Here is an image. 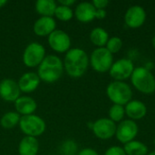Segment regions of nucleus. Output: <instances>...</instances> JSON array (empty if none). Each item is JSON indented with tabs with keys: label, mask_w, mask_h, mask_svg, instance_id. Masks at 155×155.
Wrapping results in <instances>:
<instances>
[{
	"label": "nucleus",
	"mask_w": 155,
	"mask_h": 155,
	"mask_svg": "<svg viewBox=\"0 0 155 155\" xmlns=\"http://www.w3.org/2000/svg\"><path fill=\"white\" fill-rule=\"evenodd\" d=\"M125 114L130 120L136 121L143 119L147 114L146 105L140 100H132L124 107Z\"/></svg>",
	"instance_id": "f3484780"
},
{
	"label": "nucleus",
	"mask_w": 155,
	"mask_h": 155,
	"mask_svg": "<svg viewBox=\"0 0 155 155\" xmlns=\"http://www.w3.org/2000/svg\"><path fill=\"white\" fill-rule=\"evenodd\" d=\"M64 71V63L60 57L55 54H48L37 68V74L41 81L53 84L57 82Z\"/></svg>",
	"instance_id": "f03ea898"
},
{
	"label": "nucleus",
	"mask_w": 155,
	"mask_h": 155,
	"mask_svg": "<svg viewBox=\"0 0 155 155\" xmlns=\"http://www.w3.org/2000/svg\"><path fill=\"white\" fill-rule=\"evenodd\" d=\"M15 108L16 110V113H18L22 116L34 114V113L37 109V103L34 98L23 95L15 102Z\"/></svg>",
	"instance_id": "a211bd4d"
},
{
	"label": "nucleus",
	"mask_w": 155,
	"mask_h": 155,
	"mask_svg": "<svg viewBox=\"0 0 155 155\" xmlns=\"http://www.w3.org/2000/svg\"><path fill=\"white\" fill-rule=\"evenodd\" d=\"M6 4H7V1L6 0H0V8L4 7Z\"/></svg>",
	"instance_id": "473e14b6"
},
{
	"label": "nucleus",
	"mask_w": 155,
	"mask_h": 155,
	"mask_svg": "<svg viewBox=\"0 0 155 155\" xmlns=\"http://www.w3.org/2000/svg\"><path fill=\"white\" fill-rule=\"evenodd\" d=\"M56 29V22L50 16H40L33 25L34 33L40 37L48 36Z\"/></svg>",
	"instance_id": "4468645a"
},
{
	"label": "nucleus",
	"mask_w": 155,
	"mask_h": 155,
	"mask_svg": "<svg viewBox=\"0 0 155 155\" xmlns=\"http://www.w3.org/2000/svg\"><path fill=\"white\" fill-rule=\"evenodd\" d=\"M64 68L66 74L73 78L82 77L87 71L90 61L87 53L79 47L70 48L64 58Z\"/></svg>",
	"instance_id": "f257e3e1"
},
{
	"label": "nucleus",
	"mask_w": 155,
	"mask_h": 155,
	"mask_svg": "<svg viewBox=\"0 0 155 155\" xmlns=\"http://www.w3.org/2000/svg\"><path fill=\"white\" fill-rule=\"evenodd\" d=\"M19 128L25 136L38 137L42 135L46 129V124L43 118L36 114L21 116Z\"/></svg>",
	"instance_id": "39448f33"
},
{
	"label": "nucleus",
	"mask_w": 155,
	"mask_h": 155,
	"mask_svg": "<svg viewBox=\"0 0 155 155\" xmlns=\"http://www.w3.org/2000/svg\"><path fill=\"white\" fill-rule=\"evenodd\" d=\"M74 3H75V0H59L58 1V5H62L68 6V7H71Z\"/></svg>",
	"instance_id": "2f4dec72"
},
{
	"label": "nucleus",
	"mask_w": 155,
	"mask_h": 155,
	"mask_svg": "<svg viewBox=\"0 0 155 155\" xmlns=\"http://www.w3.org/2000/svg\"><path fill=\"white\" fill-rule=\"evenodd\" d=\"M105 16H106V10H105V9H96L95 18L104 19Z\"/></svg>",
	"instance_id": "7c9ffc66"
},
{
	"label": "nucleus",
	"mask_w": 155,
	"mask_h": 155,
	"mask_svg": "<svg viewBox=\"0 0 155 155\" xmlns=\"http://www.w3.org/2000/svg\"><path fill=\"white\" fill-rule=\"evenodd\" d=\"M147 155H155V151H153V152H151V153H148V154Z\"/></svg>",
	"instance_id": "72a5a7b5"
},
{
	"label": "nucleus",
	"mask_w": 155,
	"mask_h": 155,
	"mask_svg": "<svg viewBox=\"0 0 155 155\" xmlns=\"http://www.w3.org/2000/svg\"><path fill=\"white\" fill-rule=\"evenodd\" d=\"M35 11L41 16L53 17L57 7V3L54 0H37L35 2Z\"/></svg>",
	"instance_id": "aec40b11"
},
{
	"label": "nucleus",
	"mask_w": 155,
	"mask_h": 155,
	"mask_svg": "<svg viewBox=\"0 0 155 155\" xmlns=\"http://www.w3.org/2000/svg\"><path fill=\"white\" fill-rule=\"evenodd\" d=\"M59 151L62 155H77L78 146L74 141L66 140L60 144Z\"/></svg>",
	"instance_id": "a878e982"
},
{
	"label": "nucleus",
	"mask_w": 155,
	"mask_h": 155,
	"mask_svg": "<svg viewBox=\"0 0 155 155\" xmlns=\"http://www.w3.org/2000/svg\"><path fill=\"white\" fill-rule=\"evenodd\" d=\"M90 64L92 68L97 72L104 74L109 72L111 66L114 64V55L105 47L95 48L89 57Z\"/></svg>",
	"instance_id": "423d86ee"
},
{
	"label": "nucleus",
	"mask_w": 155,
	"mask_h": 155,
	"mask_svg": "<svg viewBox=\"0 0 155 155\" xmlns=\"http://www.w3.org/2000/svg\"><path fill=\"white\" fill-rule=\"evenodd\" d=\"M109 40V35L107 31L103 27H94L90 33V41L97 48L105 47Z\"/></svg>",
	"instance_id": "412c9836"
},
{
	"label": "nucleus",
	"mask_w": 155,
	"mask_h": 155,
	"mask_svg": "<svg viewBox=\"0 0 155 155\" xmlns=\"http://www.w3.org/2000/svg\"><path fill=\"white\" fill-rule=\"evenodd\" d=\"M104 155H126V153L124 148L120 146H112L105 151Z\"/></svg>",
	"instance_id": "cd10ccee"
},
{
	"label": "nucleus",
	"mask_w": 155,
	"mask_h": 155,
	"mask_svg": "<svg viewBox=\"0 0 155 155\" xmlns=\"http://www.w3.org/2000/svg\"><path fill=\"white\" fill-rule=\"evenodd\" d=\"M106 94L114 104L126 105L133 99L132 87L123 81H113L106 88Z\"/></svg>",
	"instance_id": "20e7f679"
},
{
	"label": "nucleus",
	"mask_w": 155,
	"mask_h": 155,
	"mask_svg": "<svg viewBox=\"0 0 155 155\" xmlns=\"http://www.w3.org/2000/svg\"><path fill=\"white\" fill-rule=\"evenodd\" d=\"M74 14L71 7L64 6L62 5H57V7L54 12V16L58 20L63 21V22H67V21H70L74 17Z\"/></svg>",
	"instance_id": "b1692460"
},
{
	"label": "nucleus",
	"mask_w": 155,
	"mask_h": 155,
	"mask_svg": "<svg viewBox=\"0 0 155 155\" xmlns=\"http://www.w3.org/2000/svg\"><path fill=\"white\" fill-rule=\"evenodd\" d=\"M77 155H99L98 153L92 149V148H84L83 150H81L80 152H78Z\"/></svg>",
	"instance_id": "c756f323"
},
{
	"label": "nucleus",
	"mask_w": 155,
	"mask_h": 155,
	"mask_svg": "<svg viewBox=\"0 0 155 155\" xmlns=\"http://www.w3.org/2000/svg\"><path fill=\"white\" fill-rule=\"evenodd\" d=\"M116 124L109 118H100L92 124L94 134L100 140H110L115 135Z\"/></svg>",
	"instance_id": "9b49d317"
},
{
	"label": "nucleus",
	"mask_w": 155,
	"mask_h": 155,
	"mask_svg": "<svg viewBox=\"0 0 155 155\" xmlns=\"http://www.w3.org/2000/svg\"><path fill=\"white\" fill-rule=\"evenodd\" d=\"M133 86L144 94H152L155 92V77L153 73L146 67L134 68L131 75Z\"/></svg>",
	"instance_id": "7ed1b4c3"
},
{
	"label": "nucleus",
	"mask_w": 155,
	"mask_h": 155,
	"mask_svg": "<svg viewBox=\"0 0 155 155\" xmlns=\"http://www.w3.org/2000/svg\"><path fill=\"white\" fill-rule=\"evenodd\" d=\"M21 115L16 112H7L0 119V124L5 129H12L19 124Z\"/></svg>",
	"instance_id": "5701e85b"
},
{
	"label": "nucleus",
	"mask_w": 155,
	"mask_h": 155,
	"mask_svg": "<svg viewBox=\"0 0 155 155\" xmlns=\"http://www.w3.org/2000/svg\"><path fill=\"white\" fill-rule=\"evenodd\" d=\"M96 9L92 2H81L74 9V16L81 23H90L95 18Z\"/></svg>",
	"instance_id": "2eb2a0df"
},
{
	"label": "nucleus",
	"mask_w": 155,
	"mask_h": 155,
	"mask_svg": "<svg viewBox=\"0 0 155 155\" xmlns=\"http://www.w3.org/2000/svg\"><path fill=\"white\" fill-rule=\"evenodd\" d=\"M40 78L37 73L35 72H26L19 78L17 84L19 89L23 93H32L37 89L40 84Z\"/></svg>",
	"instance_id": "dca6fc26"
},
{
	"label": "nucleus",
	"mask_w": 155,
	"mask_h": 155,
	"mask_svg": "<svg viewBox=\"0 0 155 155\" xmlns=\"http://www.w3.org/2000/svg\"><path fill=\"white\" fill-rule=\"evenodd\" d=\"M109 119L114 123H121L125 116L124 106L119 104H113L108 112Z\"/></svg>",
	"instance_id": "393cba45"
},
{
	"label": "nucleus",
	"mask_w": 155,
	"mask_h": 155,
	"mask_svg": "<svg viewBox=\"0 0 155 155\" xmlns=\"http://www.w3.org/2000/svg\"><path fill=\"white\" fill-rule=\"evenodd\" d=\"M146 20V12L142 5L130 6L124 14V23L130 28L141 27Z\"/></svg>",
	"instance_id": "f8f14e48"
},
{
	"label": "nucleus",
	"mask_w": 155,
	"mask_h": 155,
	"mask_svg": "<svg viewBox=\"0 0 155 155\" xmlns=\"http://www.w3.org/2000/svg\"><path fill=\"white\" fill-rule=\"evenodd\" d=\"M153 144H154V146H155V137H154V140H153Z\"/></svg>",
	"instance_id": "f704fd0d"
},
{
	"label": "nucleus",
	"mask_w": 155,
	"mask_h": 155,
	"mask_svg": "<svg viewBox=\"0 0 155 155\" xmlns=\"http://www.w3.org/2000/svg\"><path fill=\"white\" fill-rule=\"evenodd\" d=\"M139 127L135 121L127 119L123 120L116 126V139L124 144H126L135 139L138 134Z\"/></svg>",
	"instance_id": "9d476101"
},
{
	"label": "nucleus",
	"mask_w": 155,
	"mask_h": 155,
	"mask_svg": "<svg viewBox=\"0 0 155 155\" xmlns=\"http://www.w3.org/2000/svg\"><path fill=\"white\" fill-rule=\"evenodd\" d=\"M124 150L126 155H147L148 147L145 143L134 140L124 146Z\"/></svg>",
	"instance_id": "4be33fe9"
},
{
	"label": "nucleus",
	"mask_w": 155,
	"mask_h": 155,
	"mask_svg": "<svg viewBox=\"0 0 155 155\" xmlns=\"http://www.w3.org/2000/svg\"><path fill=\"white\" fill-rule=\"evenodd\" d=\"M134 68L132 60L128 58H121L114 62L109 70V74L114 81L124 82V80L131 77Z\"/></svg>",
	"instance_id": "6e6552de"
},
{
	"label": "nucleus",
	"mask_w": 155,
	"mask_h": 155,
	"mask_svg": "<svg viewBox=\"0 0 155 155\" xmlns=\"http://www.w3.org/2000/svg\"><path fill=\"white\" fill-rule=\"evenodd\" d=\"M95 9H105L109 5L108 0H94L92 2Z\"/></svg>",
	"instance_id": "c85d7f7f"
},
{
	"label": "nucleus",
	"mask_w": 155,
	"mask_h": 155,
	"mask_svg": "<svg viewBox=\"0 0 155 155\" xmlns=\"http://www.w3.org/2000/svg\"><path fill=\"white\" fill-rule=\"evenodd\" d=\"M45 46L37 42H32L26 45L23 52V63L26 67H38L45 57Z\"/></svg>",
	"instance_id": "0eeeda50"
},
{
	"label": "nucleus",
	"mask_w": 155,
	"mask_h": 155,
	"mask_svg": "<svg viewBox=\"0 0 155 155\" xmlns=\"http://www.w3.org/2000/svg\"><path fill=\"white\" fill-rule=\"evenodd\" d=\"M47 42L53 51L58 54H64L70 50L71 38L69 35L60 29H55L47 36Z\"/></svg>",
	"instance_id": "1a4fd4ad"
},
{
	"label": "nucleus",
	"mask_w": 155,
	"mask_h": 155,
	"mask_svg": "<svg viewBox=\"0 0 155 155\" xmlns=\"http://www.w3.org/2000/svg\"><path fill=\"white\" fill-rule=\"evenodd\" d=\"M39 151V142L35 137L25 136L18 144L19 155H37Z\"/></svg>",
	"instance_id": "6ab92c4d"
},
{
	"label": "nucleus",
	"mask_w": 155,
	"mask_h": 155,
	"mask_svg": "<svg viewBox=\"0 0 155 155\" xmlns=\"http://www.w3.org/2000/svg\"><path fill=\"white\" fill-rule=\"evenodd\" d=\"M122 47H123V41L118 36H113L109 38L105 45V48L113 54L118 53L122 49Z\"/></svg>",
	"instance_id": "bb28decb"
},
{
	"label": "nucleus",
	"mask_w": 155,
	"mask_h": 155,
	"mask_svg": "<svg viewBox=\"0 0 155 155\" xmlns=\"http://www.w3.org/2000/svg\"><path fill=\"white\" fill-rule=\"evenodd\" d=\"M21 91L17 82L11 78H5L0 82V97L8 103H15L20 97Z\"/></svg>",
	"instance_id": "ddd939ff"
}]
</instances>
